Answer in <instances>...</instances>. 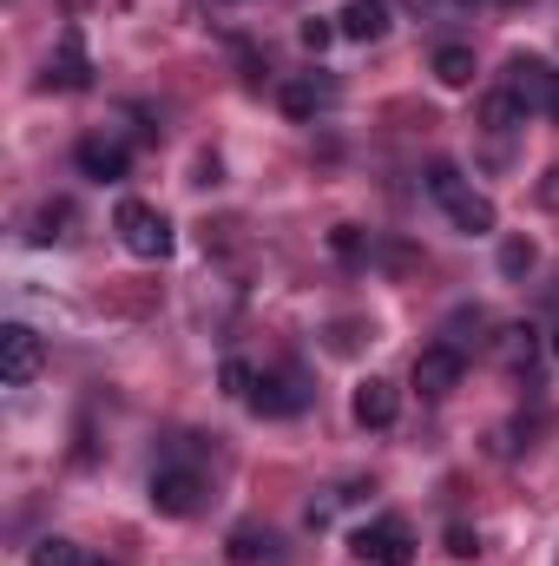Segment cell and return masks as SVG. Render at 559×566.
Listing matches in <instances>:
<instances>
[{
  "instance_id": "24",
  "label": "cell",
  "mask_w": 559,
  "mask_h": 566,
  "mask_svg": "<svg viewBox=\"0 0 559 566\" xmlns=\"http://www.w3.org/2000/svg\"><path fill=\"white\" fill-rule=\"evenodd\" d=\"M447 554H454V560H474V554H481V534H474V527H447Z\"/></svg>"
},
{
  "instance_id": "23",
  "label": "cell",
  "mask_w": 559,
  "mask_h": 566,
  "mask_svg": "<svg viewBox=\"0 0 559 566\" xmlns=\"http://www.w3.org/2000/svg\"><path fill=\"white\" fill-rule=\"evenodd\" d=\"M329 251L356 264V258H362V231H356V224H336V238H329Z\"/></svg>"
},
{
  "instance_id": "4",
  "label": "cell",
  "mask_w": 559,
  "mask_h": 566,
  "mask_svg": "<svg viewBox=\"0 0 559 566\" xmlns=\"http://www.w3.org/2000/svg\"><path fill=\"white\" fill-rule=\"evenodd\" d=\"M151 507H158L165 521H191V514L204 507V474H198L191 461H165V468H151Z\"/></svg>"
},
{
  "instance_id": "10",
  "label": "cell",
  "mask_w": 559,
  "mask_h": 566,
  "mask_svg": "<svg viewBox=\"0 0 559 566\" xmlns=\"http://www.w3.org/2000/svg\"><path fill=\"white\" fill-rule=\"evenodd\" d=\"M73 165H80L86 178H99V185H119V178L133 171V151H126V139H106V133H93V139L73 145Z\"/></svg>"
},
{
  "instance_id": "22",
  "label": "cell",
  "mask_w": 559,
  "mask_h": 566,
  "mask_svg": "<svg viewBox=\"0 0 559 566\" xmlns=\"http://www.w3.org/2000/svg\"><path fill=\"white\" fill-rule=\"evenodd\" d=\"M336 33H342L336 20H303V46H309V53H323V46H329Z\"/></svg>"
},
{
  "instance_id": "1",
  "label": "cell",
  "mask_w": 559,
  "mask_h": 566,
  "mask_svg": "<svg viewBox=\"0 0 559 566\" xmlns=\"http://www.w3.org/2000/svg\"><path fill=\"white\" fill-rule=\"evenodd\" d=\"M428 191H434V205L447 211V224H454V231H467V238H487V231L500 224L494 198H487V191H474V185L461 178V165H454V158H434V165H428Z\"/></svg>"
},
{
  "instance_id": "12",
  "label": "cell",
  "mask_w": 559,
  "mask_h": 566,
  "mask_svg": "<svg viewBox=\"0 0 559 566\" xmlns=\"http://www.w3.org/2000/svg\"><path fill=\"white\" fill-rule=\"evenodd\" d=\"M559 86V73L547 66V60H534V53H514V66H507V93L534 113V106H547Z\"/></svg>"
},
{
  "instance_id": "26",
  "label": "cell",
  "mask_w": 559,
  "mask_h": 566,
  "mask_svg": "<svg viewBox=\"0 0 559 566\" xmlns=\"http://www.w3.org/2000/svg\"><path fill=\"white\" fill-rule=\"evenodd\" d=\"M547 119H553V126H559V86H553V99H547Z\"/></svg>"
},
{
  "instance_id": "16",
  "label": "cell",
  "mask_w": 559,
  "mask_h": 566,
  "mask_svg": "<svg viewBox=\"0 0 559 566\" xmlns=\"http://www.w3.org/2000/svg\"><path fill=\"white\" fill-rule=\"evenodd\" d=\"M474 46H434V80L447 86V93H467L474 86Z\"/></svg>"
},
{
  "instance_id": "9",
  "label": "cell",
  "mask_w": 559,
  "mask_h": 566,
  "mask_svg": "<svg viewBox=\"0 0 559 566\" xmlns=\"http://www.w3.org/2000/svg\"><path fill=\"white\" fill-rule=\"evenodd\" d=\"M349 416H356V428L382 434V428H395V416H402V389H395V382H382V376H369V382H356Z\"/></svg>"
},
{
  "instance_id": "2",
  "label": "cell",
  "mask_w": 559,
  "mask_h": 566,
  "mask_svg": "<svg viewBox=\"0 0 559 566\" xmlns=\"http://www.w3.org/2000/svg\"><path fill=\"white\" fill-rule=\"evenodd\" d=\"M113 231H119V244L133 251V258H145V264H165L171 258V218L158 211V205H145V198H126L119 211H113Z\"/></svg>"
},
{
  "instance_id": "18",
  "label": "cell",
  "mask_w": 559,
  "mask_h": 566,
  "mask_svg": "<svg viewBox=\"0 0 559 566\" xmlns=\"http://www.w3.org/2000/svg\"><path fill=\"white\" fill-rule=\"evenodd\" d=\"M481 126H487V133H514V126H527V106H520V99L500 86V93L481 106Z\"/></svg>"
},
{
  "instance_id": "17",
  "label": "cell",
  "mask_w": 559,
  "mask_h": 566,
  "mask_svg": "<svg viewBox=\"0 0 559 566\" xmlns=\"http://www.w3.org/2000/svg\"><path fill=\"white\" fill-rule=\"evenodd\" d=\"M73 224H80V211H73L66 198H53V205H40V211H33V231H27V238H33V244H66V238H73Z\"/></svg>"
},
{
  "instance_id": "20",
  "label": "cell",
  "mask_w": 559,
  "mask_h": 566,
  "mask_svg": "<svg viewBox=\"0 0 559 566\" xmlns=\"http://www.w3.org/2000/svg\"><path fill=\"white\" fill-rule=\"evenodd\" d=\"M534 264H540L534 238H500V277H527Z\"/></svg>"
},
{
  "instance_id": "11",
  "label": "cell",
  "mask_w": 559,
  "mask_h": 566,
  "mask_svg": "<svg viewBox=\"0 0 559 566\" xmlns=\"http://www.w3.org/2000/svg\"><path fill=\"white\" fill-rule=\"evenodd\" d=\"M46 86H60V93L93 86V60H86V33H80V27H66V33H60V53L46 60Z\"/></svg>"
},
{
  "instance_id": "7",
  "label": "cell",
  "mask_w": 559,
  "mask_h": 566,
  "mask_svg": "<svg viewBox=\"0 0 559 566\" xmlns=\"http://www.w3.org/2000/svg\"><path fill=\"white\" fill-rule=\"evenodd\" d=\"M40 363H46L40 336H33L27 323H7V329H0V382H7V389H27V382L40 376Z\"/></svg>"
},
{
  "instance_id": "19",
  "label": "cell",
  "mask_w": 559,
  "mask_h": 566,
  "mask_svg": "<svg viewBox=\"0 0 559 566\" xmlns=\"http://www.w3.org/2000/svg\"><path fill=\"white\" fill-rule=\"evenodd\" d=\"M27 566H86V554H80V547H73L66 534H46V541H33Z\"/></svg>"
},
{
  "instance_id": "3",
  "label": "cell",
  "mask_w": 559,
  "mask_h": 566,
  "mask_svg": "<svg viewBox=\"0 0 559 566\" xmlns=\"http://www.w3.org/2000/svg\"><path fill=\"white\" fill-rule=\"evenodd\" d=\"M349 554L362 566H415V527H409L402 514H376V521L356 527Z\"/></svg>"
},
{
  "instance_id": "27",
  "label": "cell",
  "mask_w": 559,
  "mask_h": 566,
  "mask_svg": "<svg viewBox=\"0 0 559 566\" xmlns=\"http://www.w3.org/2000/svg\"><path fill=\"white\" fill-rule=\"evenodd\" d=\"M553 566H559V560H553Z\"/></svg>"
},
{
  "instance_id": "25",
  "label": "cell",
  "mask_w": 559,
  "mask_h": 566,
  "mask_svg": "<svg viewBox=\"0 0 559 566\" xmlns=\"http://www.w3.org/2000/svg\"><path fill=\"white\" fill-rule=\"evenodd\" d=\"M534 198H540L547 211H559V165L547 171V178H540V185H534Z\"/></svg>"
},
{
  "instance_id": "8",
  "label": "cell",
  "mask_w": 559,
  "mask_h": 566,
  "mask_svg": "<svg viewBox=\"0 0 559 566\" xmlns=\"http://www.w3.org/2000/svg\"><path fill=\"white\" fill-rule=\"evenodd\" d=\"M336 93H342V86H336L329 73H289V80L277 86V106L289 113V119H316V113L336 106Z\"/></svg>"
},
{
  "instance_id": "15",
  "label": "cell",
  "mask_w": 559,
  "mask_h": 566,
  "mask_svg": "<svg viewBox=\"0 0 559 566\" xmlns=\"http://www.w3.org/2000/svg\"><path fill=\"white\" fill-rule=\"evenodd\" d=\"M494 356H500L514 376H527V369L540 363V329H534V323H507V329L494 336Z\"/></svg>"
},
{
  "instance_id": "14",
  "label": "cell",
  "mask_w": 559,
  "mask_h": 566,
  "mask_svg": "<svg viewBox=\"0 0 559 566\" xmlns=\"http://www.w3.org/2000/svg\"><path fill=\"white\" fill-rule=\"evenodd\" d=\"M336 27H342V40H382L389 27H395V13H389V0H349L342 13H336Z\"/></svg>"
},
{
  "instance_id": "6",
  "label": "cell",
  "mask_w": 559,
  "mask_h": 566,
  "mask_svg": "<svg viewBox=\"0 0 559 566\" xmlns=\"http://www.w3.org/2000/svg\"><path fill=\"white\" fill-rule=\"evenodd\" d=\"M409 376H415V389L428 396V402H441V396H454V389H461L467 356H461L454 343H428V349L415 356V369H409Z\"/></svg>"
},
{
  "instance_id": "21",
  "label": "cell",
  "mask_w": 559,
  "mask_h": 566,
  "mask_svg": "<svg viewBox=\"0 0 559 566\" xmlns=\"http://www.w3.org/2000/svg\"><path fill=\"white\" fill-rule=\"evenodd\" d=\"M251 389H257V369H251L244 356H231V363H224V396H238V402H251Z\"/></svg>"
},
{
  "instance_id": "13",
  "label": "cell",
  "mask_w": 559,
  "mask_h": 566,
  "mask_svg": "<svg viewBox=\"0 0 559 566\" xmlns=\"http://www.w3.org/2000/svg\"><path fill=\"white\" fill-rule=\"evenodd\" d=\"M224 554H231V566H283L289 560L271 527H238V534L224 541Z\"/></svg>"
},
{
  "instance_id": "5",
  "label": "cell",
  "mask_w": 559,
  "mask_h": 566,
  "mask_svg": "<svg viewBox=\"0 0 559 566\" xmlns=\"http://www.w3.org/2000/svg\"><path fill=\"white\" fill-rule=\"evenodd\" d=\"M309 396H316V389H309V376L283 363V369H264V376H257L251 409H257V416H303V409H309Z\"/></svg>"
}]
</instances>
